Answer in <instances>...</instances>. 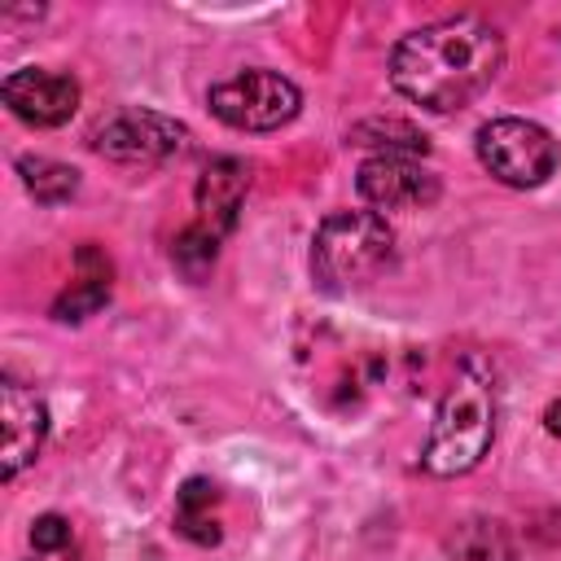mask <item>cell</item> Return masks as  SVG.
Here are the masks:
<instances>
[{"label": "cell", "mask_w": 561, "mask_h": 561, "mask_svg": "<svg viewBox=\"0 0 561 561\" xmlns=\"http://www.w3.org/2000/svg\"><path fill=\"white\" fill-rule=\"evenodd\" d=\"M504 66V39L473 13L408 31L390 53V83L430 114H456L482 96Z\"/></svg>", "instance_id": "obj_1"}, {"label": "cell", "mask_w": 561, "mask_h": 561, "mask_svg": "<svg viewBox=\"0 0 561 561\" xmlns=\"http://www.w3.org/2000/svg\"><path fill=\"white\" fill-rule=\"evenodd\" d=\"M495 443V381L482 359H460L456 377L447 381L434 425L421 451V465L434 478H460L482 465V456Z\"/></svg>", "instance_id": "obj_2"}, {"label": "cell", "mask_w": 561, "mask_h": 561, "mask_svg": "<svg viewBox=\"0 0 561 561\" xmlns=\"http://www.w3.org/2000/svg\"><path fill=\"white\" fill-rule=\"evenodd\" d=\"M394 254V232L377 210H333L311 237V276L324 294L368 285Z\"/></svg>", "instance_id": "obj_3"}, {"label": "cell", "mask_w": 561, "mask_h": 561, "mask_svg": "<svg viewBox=\"0 0 561 561\" xmlns=\"http://www.w3.org/2000/svg\"><path fill=\"white\" fill-rule=\"evenodd\" d=\"M478 162L508 188H539L557 171V140L530 118H491L478 127Z\"/></svg>", "instance_id": "obj_4"}, {"label": "cell", "mask_w": 561, "mask_h": 561, "mask_svg": "<svg viewBox=\"0 0 561 561\" xmlns=\"http://www.w3.org/2000/svg\"><path fill=\"white\" fill-rule=\"evenodd\" d=\"M206 105L237 131H276L302 110V92L276 70H245L215 83L206 92Z\"/></svg>", "instance_id": "obj_5"}, {"label": "cell", "mask_w": 561, "mask_h": 561, "mask_svg": "<svg viewBox=\"0 0 561 561\" xmlns=\"http://www.w3.org/2000/svg\"><path fill=\"white\" fill-rule=\"evenodd\" d=\"M92 149L110 162H123V167H158V162H171L188 149V127L175 123L171 114L127 105V110H114L92 131Z\"/></svg>", "instance_id": "obj_6"}, {"label": "cell", "mask_w": 561, "mask_h": 561, "mask_svg": "<svg viewBox=\"0 0 561 561\" xmlns=\"http://www.w3.org/2000/svg\"><path fill=\"white\" fill-rule=\"evenodd\" d=\"M355 188L368 206H377V215L381 210H425L443 193L438 171H430L416 158H394V153H373L355 171Z\"/></svg>", "instance_id": "obj_7"}, {"label": "cell", "mask_w": 561, "mask_h": 561, "mask_svg": "<svg viewBox=\"0 0 561 561\" xmlns=\"http://www.w3.org/2000/svg\"><path fill=\"white\" fill-rule=\"evenodd\" d=\"M0 96L31 127H61L79 110V83L70 75L39 70V66H22V70L4 75Z\"/></svg>", "instance_id": "obj_8"}, {"label": "cell", "mask_w": 561, "mask_h": 561, "mask_svg": "<svg viewBox=\"0 0 561 561\" xmlns=\"http://www.w3.org/2000/svg\"><path fill=\"white\" fill-rule=\"evenodd\" d=\"M0 430H4V447H0V478H18L44 447L48 434V408L35 390H26L22 381L4 377L0 381Z\"/></svg>", "instance_id": "obj_9"}, {"label": "cell", "mask_w": 561, "mask_h": 561, "mask_svg": "<svg viewBox=\"0 0 561 561\" xmlns=\"http://www.w3.org/2000/svg\"><path fill=\"white\" fill-rule=\"evenodd\" d=\"M245 193H250V162H241V158H215V162L197 175V188H193L197 219H193V224L210 228V232L224 241V237L237 228V219H241Z\"/></svg>", "instance_id": "obj_10"}, {"label": "cell", "mask_w": 561, "mask_h": 561, "mask_svg": "<svg viewBox=\"0 0 561 561\" xmlns=\"http://www.w3.org/2000/svg\"><path fill=\"white\" fill-rule=\"evenodd\" d=\"M443 557L447 561H517V539L500 517L473 513L451 522L443 535Z\"/></svg>", "instance_id": "obj_11"}, {"label": "cell", "mask_w": 561, "mask_h": 561, "mask_svg": "<svg viewBox=\"0 0 561 561\" xmlns=\"http://www.w3.org/2000/svg\"><path fill=\"white\" fill-rule=\"evenodd\" d=\"M75 263H79L83 276L66 294H57V302H53V316L61 324H79V320H88L92 311H101L110 302V259L96 245H79Z\"/></svg>", "instance_id": "obj_12"}, {"label": "cell", "mask_w": 561, "mask_h": 561, "mask_svg": "<svg viewBox=\"0 0 561 561\" xmlns=\"http://www.w3.org/2000/svg\"><path fill=\"white\" fill-rule=\"evenodd\" d=\"M351 145H364V149H377V153H394V158H416L430 149V136L403 118H364L346 131Z\"/></svg>", "instance_id": "obj_13"}, {"label": "cell", "mask_w": 561, "mask_h": 561, "mask_svg": "<svg viewBox=\"0 0 561 561\" xmlns=\"http://www.w3.org/2000/svg\"><path fill=\"white\" fill-rule=\"evenodd\" d=\"M18 175L26 184V193L44 206H61L79 193V171L57 162V158H39V153H22L18 158Z\"/></svg>", "instance_id": "obj_14"}, {"label": "cell", "mask_w": 561, "mask_h": 561, "mask_svg": "<svg viewBox=\"0 0 561 561\" xmlns=\"http://www.w3.org/2000/svg\"><path fill=\"white\" fill-rule=\"evenodd\" d=\"M210 504H215V482L206 478H188L175 495V530L193 543H219V522L210 517Z\"/></svg>", "instance_id": "obj_15"}, {"label": "cell", "mask_w": 561, "mask_h": 561, "mask_svg": "<svg viewBox=\"0 0 561 561\" xmlns=\"http://www.w3.org/2000/svg\"><path fill=\"white\" fill-rule=\"evenodd\" d=\"M215 254H219V237L202 224H188L175 241H171V263L188 276V280H202L210 267H215Z\"/></svg>", "instance_id": "obj_16"}, {"label": "cell", "mask_w": 561, "mask_h": 561, "mask_svg": "<svg viewBox=\"0 0 561 561\" xmlns=\"http://www.w3.org/2000/svg\"><path fill=\"white\" fill-rule=\"evenodd\" d=\"M31 543H35V552H57V548H66V543H70V522H66L61 513H44V517H35V526H31Z\"/></svg>", "instance_id": "obj_17"}, {"label": "cell", "mask_w": 561, "mask_h": 561, "mask_svg": "<svg viewBox=\"0 0 561 561\" xmlns=\"http://www.w3.org/2000/svg\"><path fill=\"white\" fill-rule=\"evenodd\" d=\"M543 425H548V434H557V438H561V399H557V403H548Z\"/></svg>", "instance_id": "obj_18"}]
</instances>
